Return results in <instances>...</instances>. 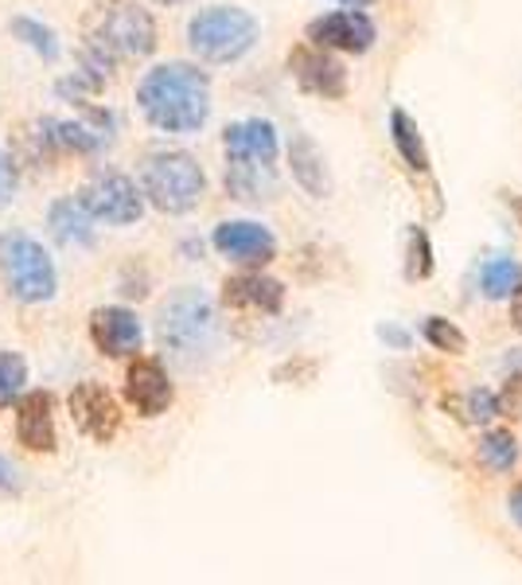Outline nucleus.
Returning <instances> with one entry per match:
<instances>
[{"label": "nucleus", "instance_id": "10", "mask_svg": "<svg viewBox=\"0 0 522 585\" xmlns=\"http://www.w3.org/2000/svg\"><path fill=\"white\" fill-rule=\"evenodd\" d=\"M215 250L223 258L238 261V266H269L277 258V238L269 235V227L262 223H249V219H234V223H218L215 235H211Z\"/></svg>", "mask_w": 522, "mask_h": 585}, {"label": "nucleus", "instance_id": "23", "mask_svg": "<svg viewBox=\"0 0 522 585\" xmlns=\"http://www.w3.org/2000/svg\"><path fill=\"white\" fill-rule=\"evenodd\" d=\"M480 461L491 472H511L519 464V441L511 430H488L480 438Z\"/></svg>", "mask_w": 522, "mask_h": 585}, {"label": "nucleus", "instance_id": "12", "mask_svg": "<svg viewBox=\"0 0 522 585\" xmlns=\"http://www.w3.org/2000/svg\"><path fill=\"white\" fill-rule=\"evenodd\" d=\"M226 164H246V168H277V130L262 117L226 125L223 133Z\"/></svg>", "mask_w": 522, "mask_h": 585}, {"label": "nucleus", "instance_id": "31", "mask_svg": "<svg viewBox=\"0 0 522 585\" xmlns=\"http://www.w3.org/2000/svg\"><path fill=\"white\" fill-rule=\"evenodd\" d=\"M511 320H514V328L522 332V285L511 292Z\"/></svg>", "mask_w": 522, "mask_h": 585}, {"label": "nucleus", "instance_id": "34", "mask_svg": "<svg viewBox=\"0 0 522 585\" xmlns=\"http://www.w3.org/2000/svg\"><path fill=\"white\" fill-rule=\"evenodd\" d=\"M156 4H187V0H156Z\"/></svg>", "mask_w": 522, "mask_h": 585}, {"label": "nucleus", "instance_id": "2", "mask_svg": "<svg viewBox=\"0 0 522 585\" xmlns=\"http://www.w3.org/2000/svg\"><path fill=\"white\" fill-rule=\"evenodd\" d=\"M156 340L164 356L184 367H195L215 351L218 343V312L203 289H176L156 312Z\"/></svg>", "mask_w": 522, "mask_h": 585}, {"label": "nucleus", "instance_id": "1", "mask_svg": "<svg viewBox=\"0 0 522 585\" xmlns=\"http://www.w3.org/2000/svg\"><path fill=\"white\" fill-rule=\"evenodd\" d=\"M137 106L161 133H199L211 117V79L192 63H161L141 79Z\"/></svg>", "mask_w": 522, "mask_h": 585}, {"label": "nucleus", "instance_id": "24", "mask_svg": "<svg viewBox=\"0 0 522 585\" xmlns=\"http://www.w3.org/2000/svg\"><path fill=\"white\" fill-rule=\"evenodd\" d=\"M28 387V363L17 351H0V410L17 407Z\"/></svg>", "mask_w": 522, "mask_h": 585}, {"label": "nucleus", "instance_id": "27", "mask_svg": "<svg viewBox=\"0 0 522 585\" xmlns=\"http://www.w3.org/2000/svg\"><path fill=\"white\" fill-rule=\"evenodd\" d=\"M410 277H429L433 274V246H429V235L421 227H413L410 235V266H406Z\"/></svg>", "mask_w": 522, "mask_h": 585}, {"label": "nucleus", "instance_id": "15", "mask_svg": "<svg viewBox=\"0 0 522 585\" xmlns=\"http://www.w3.org/2000/svg\"><path fill=\"white\" fill-rule=\"evenodd\" d=\"M289 71L300 82V90L320 98H344L347 90V71L339 66V59H331L324 48H297L289 55Z\"/></svg>", "mask_w": 522, "mask_h": 585}, {"label": "nucleus", "instance_id": "30", "mask_svg": "<svg viewBox=\"0 0 522 585\" xmlns=\"http://www.w3.org/2000/svg\"><path fill=\"white\" fill-rule=\"evenodd\" d=\"M506 507H511V520L522 527V484L511 488V496H506Z\"/></svg>", "mask_w": 522, "mask_h": 585}, {"label": "nucleus", "instance_id": "26", "mask_svg": "<svg viewBox=\"0 0 522 585\" xmlns=\"http://www.w3.org/2000/svg\"><path fill=\"white\" fill-rule=\"evenodd\" d=\"M464 414L472 425H488L491 418H499V394L488 387H475L468 390V399H464Z\"/></svg>", "mask_w": 522, "mask_h": 585}, {"label": "nucleus", "instance_id": "17", "mask_svg": "<svg viewBox=\"0 0 522 585\" xmlns=\"http://www.w3.org/2000/svg\"><path fill=\"white\" fill-rule=\"evenodd\" d=\"M40 141L48 153H74V156H98L113 145V137L98 133L90 122H59V117H43Z\"/></svg>", "mask_w": 522, "mask_h": 585}, {"label": "nucleus", "instance_id": "19", "mask_svg": "<svg viewBox=\"0 0 522 585\" xmlns=\"http://www.w3.org/2000/svg\"><path fill=\"white\" fill-rule=\"evenodd\" d=\"M289 164H293V176H297V184L305 187L313 199H324V195L331 192L328 184V168H324V153L313 145L308 137H293L289 145Z\"/></svg>", "mask_w": 522, "mask_h": 585}, {"label": "nucleus", "instance_id": "4", "mask_svg": "<svg viewBox=\"0 0 522 585\" xmlns=\"http://www.w3.org/2000/svg\"><path fill=\"white\" fill-rule=\"evenodd\" d=\"M203 192H207V176H203L199 161L180 148H164L153 153L141 164V195L164 215H187L199 207Z\"/></svg>", "mask_w": 522, "mask_h": 585}, {"label": "nucleus", "instance_id": "3", "mask_svg": "<svg viewBox=\"0 0 522 585\" xmlns=\"http://www.w3.org/2000/svg\"><path fill=\"white\" fill-rule=\"evenodd\" d=\"M86 48L105 63L145 59L156 51V20L133 0H105L86 20Z\"/></svg>", "mask_w": 522, "mask_h": 585}, {"label": "nucleus", "instance_id": "32", "mask_svg": "<svg viewBox=\"0 0 522 585\" xmlns=\"http://www.w3.org/2000/svg\"><path fill=\"white\" fill-rule=\"evenodd\" d=\"M382 340H390V343H398V348H406V343H410V336L398 332V328H382Z\"/></svg>", "mask_w": 522, "mask_h": 585}, {"label": "nucleus", "instance_id": "14", "mask_svg": "<svg viewBox=\"0 0 522 585\" xmlns=\"http://www.w3.org/2000/svg\"><path fill=\"white\" fill-rule=\"evenodd\" d=\"M90 340H94V348L102 351V356L125 359V356H137L145 332H141V320L133 317V312L113 309L110 305V309H98L94 317H90Z\"/></svg>", "mask_w": 522, "mask_h": 585}, {"label": "nucleus", "instance_id": "9", "mask_svg": "<svg viewBox=\"0 0 522 585\" xmlns=\"http://www.w3.org/2000/svg\"><path fill=\"white\" fill-rule=\"evenodd\" d=\"M375 20L359 9L328 12V17L308 24V40L324 51H347V55H362L375 48Z\"/></svg>", "mask_w": 522, "mask_h": 585}, {"label": "nucleus", "instance_id": "25", "mask_svg": "<svg viewBox=\"0 0 522 585\" xmlns=\"http://www.w3.org/2000/svg\"><path fill=\"white\" fill-rule=\"evenodd\" d=\"M421 332H426V340L433 343L437 351H449V356H460V351H468V336L460 332L452 320H444V317H426Z\"/></svg>", "mask_w": 522, "mask_h": 585}, {"label": "nucleus", "instance_id": "22", "mask_svg": "<svg viewBox=\"0 0 522 585\" xmlns=\"http://www.w3.org/2000/svg\"><path fill=\"white\" fill-rule=\"evenodd\" d=\"M12 35H17L20 43H28V48H32L35 55L43 59V63H55V59L63 55V43H59V35L51 32L48 24H40V20L17 17V20H12Z\"/></svg>", "mask_w": 522, "mask_h": 585}, {"label": "nucleus", "instance_id": "33", "mask_svg": "<svg viewBox=\"0 0 522 585\" xmlns=\"http://www.w3.org/2000/svg\"><path fill=\"white\" fill-rule=\"evenodd\" d=\"M339 4H347V9H367V4H375V0H339Z\"/></svg>", "mask_w": 522, "mask_h": 585}, {"label": "nucleus", "instance_id": "16", "mask_svg": "<svg viewBox=\"0 0 522 585\" xmlns=\"http://www.w3.org/2000/svg\"><path fill=\"white\" fill-rule=\"evenodd\" d=\"M223 305L226 309H254L274 317L285 305V285L266 274H238L223 285Z\"/></svg>", "mask_w": 522, "mask_h": 585}, {"label": "nucleus", "instance_id": "18", "mask_svg": "<svg viewBox=\"0 0 522 585\" xmlns=\"http://www.w3.org/2000/svg\"><path fill=\"white\" fill-rule=\"evenodd\" d=\"M48 230L59 246H94V219L79 199H59L48 212Z\"/></svg>", "mask_w": 522, "mask_h": 585}, {"label": "nucleus", "instance_id": "13", "mask_svg": "<svg viewBox=\"0 0 522 585\" xmlns=\"http://www.w3.org/2000/svg\"><path fill=\"white\" fill-rule=\"evenodd\" d=\"M17 438L32 453H55V399L48 390H32V394H20L17 402Z\"/></svg>", "mask_w": 522, "mask_h": 585}, {"label": "nucleus", "instance_id": "21", "mask_svg": "<svg viewBox=\"0 0 522 585\" xmlns=\"http://www.w3.org/2000/svg\"><path fill=\"white\" fill-rule=\"evenodd\" d=\"M522 285V261L495 254L480 266V292L488 301H511V292Z\"/></svg>", "mask_w": 522, "mask_h": 585}, {"label": "nucleus", "instance_id": "7", "mask_svg": "<svg viewBox=\"0 0 522 585\" xmlns=\"http://www.w3.org/2000/svg\"><path fill=\"white\" fill-rule=\"evenodd\" d=\"M79 204L94 223H110V227H129L145 215V195L125 172H102L79 192Z\"/></svg>", "mask_w": 522, "mask_h": 585}, {"label": "nucleus", "instance_id": "20", "mask_svg": "<svg viewBox=\"0 0 522 585\" xmlns=\"http://www.w3.org/2000/svg\"><path fill=\"white\" fill-rule=\"evenodd\" d=\"M390 141H395L398 156L406 161L410 172H429V153H426V141H421V130L402 106L390 110Z\"/></svg>", "mask_w": 522, "mask_h": 585}, {"label": "nucleus", "instance_id": "29", "mask_svg": "<svg viewBox=\"0 0 522 585\" xmlns=\"http://www.w3.org/2000/svg\"><path fill=\"white\" fill-rule=\"evenodd\" d=\"M20 492H24V476L17 464L0 456V496H20Z\"/></svg>", "mask_w": 522, "mask_h": 585}, {"label": "nucleus", "instance_id": "5", "mask_svg": "<svg viewBox=\"0 0 522 585\" xmlns=\"http://www.w3.org/2000/svg\"><path fill=\"white\" fill-rule=\"evenodd\" d=\"M187 43L203 63H238L257 43V20L234 4H211L187 24Z\"/></svg>", "mask_w": 522, "mask_h": 585}, {"label": "nucleus", "instance_id": "28", "mask_svg": "<svg viewBox=\"0 0 522 585\" xmlns=\"http://www.w3.org/2000/svg\"><path fill=\"white\" fill-rule=\"evenodd\" d=\"M17 187H20V168H17V161H12V156L0 148V207L12 204Z\"/></svg>", "mask_w": 522, "mask_h": 585}, {"label": "nucleus", "instance_id": "11", "mask_svg": "<svg viewBox=\"0 0 522 585\" xmlns=\"http://www.w3.org/2000/svg\"><path fill=\"white\" fill-rule=\"evenodd\" d=\"M176 390H172V379L164 371L161 359L153 356H141L129 363L125 371V402L137 410L141 418H161L164 410L172 407Z\"/></svg>", "mask_w": 522, "mask_h": 585}, {"label": "nucleus", "instance_id": "8", "mask_svg": "<svg viewBox=\"0 0 522 585\" xmlns=\"http://www.w3.org/2000/svg\"><path fill=\"white\" fill-rule=\"evenodd\" d=\"M66 410H71L79 433H86L90 441L105 445V441L117 438L121 430V407L113 402V394L102 387V382H79L66 399Z\"/></svg>", "mask_w": 522, "mask_h": 585}, {"label": "nucleus", "instance_id": "35", "mask_svg": "<svg viewBox=\"0 0 522 585\" xmlns=\"http://www.w3.org/2000/svg\"><path fill=\"white\" fill-rule=\"evenodd\" d=\"M519 212H522V204H519Z\"/></svg>", "mask_w": 522, "mask_h": 585}, {"label": "nucleus", "instance_id": "6", "mask_svg": "<svg viewBox=\"0 0 522 585\" xmlns=\"http://www.w3.org/2000/svg\"><path fill=\"white\" fill-rule=\"evenodd\" d=\"M0 277L9 285V292L24 305H43L59 292V274L55 261L48 258L35 238L9 230L0 235Z\"/></svg>", "mask_w": 522, "mask_h": 585}]
</instances>
